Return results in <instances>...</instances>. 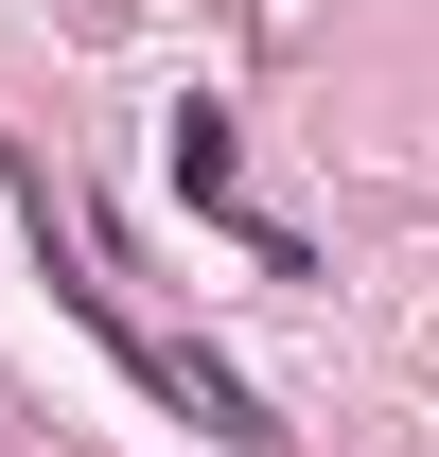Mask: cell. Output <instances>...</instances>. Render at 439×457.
Segmentation results:
<instances>
[{
  "instance_id": "1",
  "label": "cell",
  "mask_w": 439,
  "mask_h": 457,
  "mask_svg": "<svg viewBox=\"0 0 439 457\" xmlns=\"http://www.w3.org/2000/svg\"><path fill=\"white\" fill-rule=\"evenodd\" d=\"M176 194H194L211 228H246V159H228V106H176ZM246 246H264V228H246Z\"/></svg>"
}]
</instances>
